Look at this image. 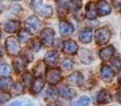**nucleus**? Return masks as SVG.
Masks as SVG:
<instances>
[{
  "label": "nucleus",
  "instance_id": "nucleus-14",
  "mask_svg": "<svg viewBox=\"0 0 121 106\" xmlns=\"http://www.w3.org/2000/svg\"><path fill=\"white\" fill-rule=\"evenodd\" d=\"M27 63H28V60L25 57H18L13 60V67H14L15 71L17 73H21L26 69Z\"/></svg>",
  "mask_w": 121,
  "mask_h": 106
},
{
  "label": "nucleus",
  "instance_id": "nucleus-29",
  "mask_svg": "<svg viewBox=\"0 0 121 106\" xmlns=\"http://www.w3.org/2000/svg\"><path fill=\"white\" fill-rule=\"evenodd\" d=\"M40 47H42V44H40V42H39L38 38L32 40V45H31V50L32 51H36V52H37V51L40 49Z\"/></svg>",
  "mask_w": 121,
  "mask_h": 106
},
{
  "label": "nucleus",
  "instance_id": "nucleus-7",
  "mask_svg": "<svg viewBox=\"0 0 121 106\" xmlns=\"http://www.w3.org/2000/svg\"><path fill=\"white\" fill-rule=\"evenodd\" d=\"M96 10H97V15L105 16V15L111 13L112 8L105 0H99L97 5H96Z\"/></svg>",
  "mask_w": 121,
  "mask_h": 106
},
{
  "label": "nucleus",
  "instance_id": "nucleus-5",
  "mask_svg": "<svg viewBox=\"0 0 121 106\" xmlns=\"http://www.w3.org/2000/svg\"><path fill=\"white\" fill-rule=\"evenodd\" d=\"M40 38L45 46L51 47L53 45V40H54V31L50 28H46L40 33Z\"/></svg>",
  "mask_w": 121,
  "mask_h": 106
},
{
  "label": "nucleus",
  "instance_id": "nucleus-32",
  "mask_svg": "<svg viewBox=\"0 0 121 106\" xmlns=\"http://www.w3.org/2000/svg\"><path fill=\"white\" fill-rule=\"evenodd\" d=\"M11 97L8 93H4V92H0V103H4L8 100H10Z\"/></svg>",
  "mask_w": 121,
  "mask_h": 106
},
{
  "label": "nucleus",
  "instance_id": "nucleus-15",
  "mask_svg": "<svg viewBox=\"0 0 121 106\" xmlns=\"http://www.w3.org/2000/svg\"><path fill=\"white\" fill-rule=\"evenodd\" d=\"M59 60V54L55 51H50L46 54L45 56V63L49 66H55Z\"/></svg>",
  "mask_w": 121,
  "mask_h": 106
},
{
  "label": "nucleus",
  "instance_id": "nucleus-4",
  "mask_svg": "<svg viewBox=\"0 0 121 106\" xmlns=\"http://www.w3.org/2000/svg\"><path fill=\"white\" fill-rule=\"evenodd\" d=\"M26 28L30 34H36L40 28V21L37 17L31 16L26 20Z\"/></svg>",
  "mask_w": 121,
  "mask_h": 106
},
{
  "label": "nucleus",
  "instance_id": "nucleus-12",
  "mask_svg": "<svg viewBox=\"0 0 121 106\" xmlns=\"http://www.w3.org/2000/svg\"><path fill=\"white\" fill-rule=\"evenodd\" d=\"M68 82L73 86H81L83 83V76H82L81 72L79 71H74L68 76Z\"/></svg>",
  "mask_w": 121,
  "mask_h": 106
},
{
  "label": "nucleus",
  "instance_id": "nucleus-39",
  "mask_svg": "<svg viewBox=\"0 0 121 106\" xmlns=\"http://www.w3.org/2000/svg\"><path fill=\"white\" fill-rule=\"evenodd\" d=\"M0 37H1V35H0Z\"/></svg>",
  "mask_w": 121,
  "mask_h": 106
},
{
  "label": "nucleus",
  "instance_id": "nucleus-10",
  "mask_svg": "<svg viewBox=\"0 0 121 106\" xmlns=\"http://www.w3.org/2000/svg\"><path fill=\"white\" fill-rule=\"evenodd\" d=\"M101 76H102L103 81L111 82L115 77V71L108 66H102V68H101Z\"/></svg>",
  "mask_w": 121,
  "mask_h": 106
},
{
  "label": "nucleus",
  "instance_id": "nucleus-33",
  "mask_svg": "<svg viewBox=\"0 0 121 106\" xmlns=\"http://www.w3.org/2000/svg\"><path fill=\"white\" fill-rule=\"evenodd\" d=\"M113 66L115 67L117 70H119V69H120L121 65H120V57H119V56H117V57H115L113 59Z\"/></svg>",
  "mask_w": 121,
  "mask_h": 106
},
{
  "label": "nucleus",
  "instance_id": "nucleus-31",
  "mask_svg": "<svg viewBox=\"0 0 121 106\" xmlns=\"http://www.w3.org/2000/svg\"><path fill=\"white\" fill-rule=\"evenodd\" d=\"M67 11H68V8H67L66 4H62V5H59V15L60 16H65L67 13Z\"/></svg>",
  "mask_w": 121,
  "mask_h": 106
},
{
  "label": "nucleus",
  "instance_id": "nucleus-38",
  "mask_svg": "<svg viewBox=\"0 0 121 106\" xmlns=\"http://www.w3.org/2000/svg\"><path fill=\"white\" fill-rule=\"evenodd\" d=\"M10 1H18V0H10Z\"/></svg>",
  "mask_w": 121,
  "mask_h": 106
},
{
  "label": "nucleus",
  "instance_id": "nucleus-23",
  "mask_svg": "<svg viewBox=\"0 0 121 106\" xmlns=\"http://www.w3.org/2000/svg\"><path fill=\"white\" fill-rule=\"evenodd\" d=\"M13 81L11 77H1L0 79V89L2 90H8L12 87Z\"/></svg>",
  "mask_w": 121,
  "mask_h": 106
},
{
  "label": "nucleus",
  "instance_id": "nucleus-9",
  "mask_svg": "<svg viewBox=\"0 0 121 106\" xmlns=\"http://www.w3.org/2000/svg\"><path fill=\"white\" fill-rule=\"evenodd\" d=\"M74 29H73L72 25L70 22L66 20H62L60 23V35L62 36H67V35H70V34L73 33Z\"/></svg>",
  "mask_w": 121,
  "mask_h": 106
},
{
  "label": "nucleus",
  "instance_id": "nucleus-17",
  "mask_svg": "<svg viewBox=\"0 0 121 106\" xmlns=\"http://www.w3.org/2000/svg\"><path fill=\"white\" fill-rule=\"evenodd\" d=\"M97 101L100 104H107L112 101V96L109 94V92L105 89H102L98 94V98H97Z\"/></svg>",
  "mask_w": 121,
  "mask_h": 106
},
{
  "label": "nucleus",
  "instance_id": "nucleus-22",
  "mask_svg": "<svg viewBox=\"0 0 121 106\" xmlns=\"http://www.w3.org/2000/svg\"><path fill=\"white\" fill-rule=\"evenodd\" d=\"M46 72V66L44 62H38L36 66L34 67V74L37 77H42Z\"/></svg>",
  "mask_w": 121,
  "mask_h": 106
},
{
  "label": "nucleus",
  "instance_id": "nucleus-13",
  "mask_svg": "<svg viewBox=\"0 0 121 106\" xmlns=\"http://www.w3.org/2000/svg\"><path fill=\"white\" fill-rule=\"evenodd\" d=\"M44 85H45V80L43 77H36L35 81L32 82L31 92L33 94H37L38 92L42 91V89L44 88Z\"/></svg>",
  "mask_w": 121,
  "mask_h": 106
},
{
  "label": "nucleus",
  "instance_id": "nucleus-24",
  "mask_svg": "<svg viewBox=\"0 0 121 106\" xmlns=\"http://www.w3.org/2000/svg\"><path fill=\"white\" fill-rule=\"evenodd\" d=\"M30 37H31V34L25 29H21L19 30L18 32V39L20 42H28L30 40Z\"/></svg>",
  "mask_w": 121,
  "mask_h": 106
},
{
  "label": "nucleus",
  "instance_id": "nucleus-8",
  "mask_svg": "<svg viewBox=\"0 0 121 106\" xmlns=\"http://www.w3.org/2000/svg\"><path fill=\"white\" fill-rule=\"evenodd\" d=\"M79 50V47H78V44L74 42V40L68 39L64 42V46H63V51L67 54H70V55H73L75 54Z\"/></svg>",
  "mask_w": 121,
  "mask_h": 106
},
{
  "label": "nucleus",
  "instance_id": "nucleus-25",
  "mask_svg": "<svg viewBox=\"0 0 121 106\" xmlns=\"http://www.w3.org/2000/svg\"><path fill=\"white\" fill-rule=\"evenodd\" d=\"M90 103V99L88 97H81L77 102H73L71 106H88Z\"/></svg>",
  "mask_w": 121,
  "mask_h": 106
},
{
  "label": "nucleus",
  "instance_id": "nucleus-1",
  "mask_svg": "<svg viewBox=\"0 0 121 106\" xmlns=\"http://www.w3.org/2000/svg\"><path fill=\"white\" fill-rule=\"evenodd\" d=\"M31 6L37 14H39L43 17H51L53 14V10L51 6L43 4L42 0H32Z\"/></svg>",
  "mask_w": 121,
  "mask_h": 106
},
{
  "label": "nucleus",
  "instance_id": "nucleus-28",
  "mask_svg": "<svg viewBox=\"0 0 121 106\" xmlns=\"http://www.w3.org/2000/svg\"><path fill=\"white\" fill-rule=\"evenodd\" d=\"M72 66H73V62L71 59H68V58L63 60L62 65H60V67H62L64 70H68V69H70Z\"/></svg>",
  "mask_w": 121,
  "mask_h": 106
},
{
  "label": "nucleus",
  "instance_id": "nucleus-3",
  "mask_svg": "<svg viewBox=\"0 0 121 106\" xmlns=\"http://www.w3.org/2000/svg\"><path fill=\"white\" fill-rule=\"evenodd\" d=\"M5 48H6L9 55L16 56L20 53V45H19V42L15 37H13V36L6 38Z\"/></svg>",
  "mask_w": 121,
  "mask_h": 106
},
{
  "label": "nucleus",
  "instance_id": "nucleus-21",
  "mask_svg": "<svg viewBox=\"0 0 121 106\" xmlns=\"http://www.w3.org/2000/svg\"><path fill=\"white\" fill-rule=\"evenodd\" d=\"M91 38H92V33L90 30H83L82 32H80L79 34V39L81 40L82 42L84 44H88V42H91Z\"/></svg>",
  "mask_w": 121,
  "mask_h": 106
},
{
  "label": "nucleus",
  "instance_id": "nucleus-27",
  "mask_svg": "<svg viewBox=\"0 0 121 106\" xmlns=\"http://www.w3.org/2000/svg\"><path fill=\"white\" fill-rule=\"evenodd\" d=\"M12 91L14 94H20L23 91V85L20 83H16L14 86L12 87Z\"/></svg>",
  "mask_w": 121,
  "mask_h": 106
},
{
  "label": "nucleus",
  "instance_id": "nucleus-30",
  "mask_svg": "<svg viewBox=\"0 0 121 106\" xmlns=\"http://www.w3.org/2000/svg\"><path fill=\"white\" fill-rule=\"evenodd\" d=\"M22 83L25 84V86H29L32 84V76L30 73H25L22 76Z\"/></svg>",
  "mask_w": 121,
  "mask_h": 106
},
{
  "label": "nucleus",
  "instance_id": "nucleus-35",
  "mask_svg": "<svg viewBox=\"0 0 121 106\" xmlns=\"http://www.w3.org/2000/svg\"><path fill=\"white\" fill-rule=\"evenodd\" d=\"M20 102H18V101H16V102H13V103H11V105L10 106H20Z\"/></svg>",
  "mask_w": 121,
  "mask_h": 106
},
{
  "label": "nucleus",
  "instance_id": "nucleus-19",
  "mask_svg": "<svg viewBox=\"0 0 121 106\" xmlns=\"http://www.w3.org/2000/svg\"><path fill=\"white\" fill-rule=\"evenodd\" d=\"M19 25H20L19 21L10 20L8 22H5V25H4V31L8 32V33H14L19 29Z\"/></svg>",
  "mask_w": 121,
  "mask_h": 106
},
{
  "label": "nucleus",
  "instance_id": "nucleus-26",
  "mask_svg": "<svg viewBox=\"0 0 121 106\" xmlns=\"http://www.w3.org/2000/svg\"><path fill=\"white\" fill-rule=\"evenodd\" d=\"M11 71H12V69H11V66H9V65L4 64L2 66H0V74L3 77H8L11 74Z\"/></svg>",
  "mask_w": 121,
  "mask_h": 106
},
{
  "label": "nucleus",
  "instance_id": "nucleus-37",
  "mask_svg": "<svg viewBox=\"0 0 121 106\" xmlns=\"http://www.w3.org/2000/svg\"><path fill=\"white\" fill-rule=\"evenodd\" d=\"M1 11H2V4H1V2H0V13H1Z\"/></svg>",
  "mask_w": 121,
  "mask_h": 106
},
{
  "label": "nucleus",
  "instance_id": "nucleus-2",
  "mask_svg": "<svg viewBox=\"0 0 121 106\" xmlns=\"http://www.w3.org/2000/svg\"><path fill=\"white\" fill-rule=\"evenodd\" d=\"M112 32L107 28H101L98 29L95 33V42H97V45H104L111 39Z\"/></svg>",
  "mask_w": 121,
  "mask_h": 106
},
{
  "label": "nucleus",
  "instance_id": "nucleus-11",
  "mask_svg": "<svg viewBox=\"0 0 121 106\" xmlns=\"http://www.w3.org/2000/svg\"><path fill=\"white\" fill-rule=\"evenodd\" d=\"M115 53V47L106 46L100 51V57L102 60H109Z\"/></svg>",
  "mask_w": 121,
  "mask_h": 106
},
{
  "label": "nucleus",
  "instance_id": "nucleus-20",
  "mask_svg": "<svg viewBox=\"0 0 121 106\" xmlns=\"http://www.w3.org/2000/svg\"><path fill=\"white\" fill-rule=\"evenodd\" d=\"M67 8L71 13L78 14V13H80V10L82 8V1L81 0H72L67 4Z\"/></svg>",
  "mask_w": 121,
  "mask_h": 106
},
{
  "label": "nucleus",
  "instance_id": "nucleus-16",
  "mask_svg": "<svg viewBox=\"0 0 121 106\" xmlns=\"http://www.w3.org/2000/svg\"><path fill=\"white\" fill-rule=\"evenodd\" d=\"M60 94L67 100H71L75 97V90L70 87H67V86H63L60 89Z\"/></svg>",
  "mask_w": 121,
  "mask_h": 106
},
{
  "label": "nucleus",
  "instance_id": "nucleus-18",
  "mask_svg": "<svg viewBox=\"0 0 121 106\" xmlns=\"http://www.w3.org/2000/svg\"><path fill=\"white\" fill-rule=\"evenodd\" d=\"M86 17L88 19H96L97 17V10L95 2H88L86 4Z\"/></svg>",
  "mask_w": 121,
  "mask_h": 106
},
{
  "label": "nucleus",
  "instance_id": "nucleus-36",
  "mask_svg": "<svg viewBox=\"0 0 121 106\" xmlns=\"http://www.w3.org/2000/svg\"><path fill=\"white\" fill-rule=\"evenodd\" d=\"M2 53H3V48H2V46L0 45V57L2 56Z\"/></svg>",
  "mask_w": 121,
  "mask_h": 106
},
{
  "label": "nucleus",
  "instance_id": "nucleus-34",
  "mask_svg": "<svg viewBox=\"0 0 121 106\" xmlns=\"http://www.w3.org/2000/svg\"><path fill=\"white\" fill-rule=\"evenodd\" d=\"M47 92H48V96H51L52 98H55V97H56V90H55L54 88H52V87L49 88Z\"/></svg>",
  "mask_w": 121,
  "mask_h": 106
},
{
  "label": "nucleus",
  "instance_id": "nucleus-6",
  "mask_svg": "<svg viewBox=\"0 0 121 106\" xmlns=\"http://www.w3.org/2000/svg\"><path fill=\"white\" fill-rule=\"evenodd\" d=\"M46 80L49 84L55 85V84H57L59 82H60V80H62V73H60V71L57 70V69L52 68V69H50V70H48V72H47Z\"/></svg>",
  "mask_w": 121,
  "mask_h": 106
}]
</instances>
